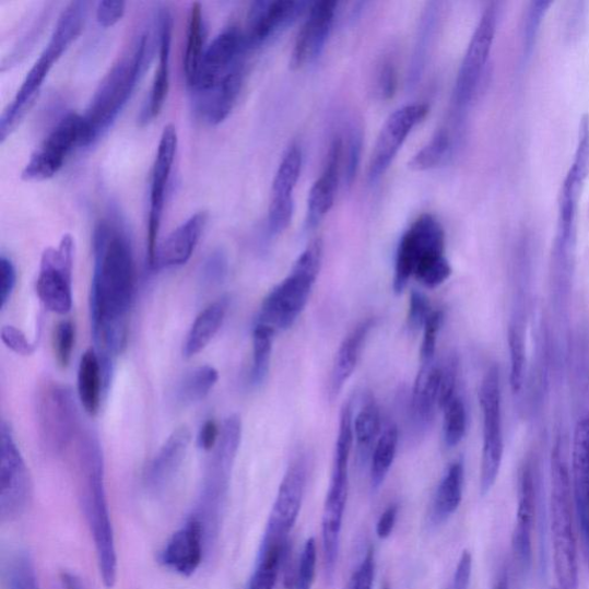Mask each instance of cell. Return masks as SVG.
<instances>
[{
  "mask_svg": "<svg viewBox=\"0 0 589 589\" xmlns=\"http://www.w3.org/2000/svg\"><path fill=\"white\" fill-rule=\"evenodd\" d=\"M2 569L5 589H39L34 561L26 551L10 552Z\"/></svg>",
  "mask_w": 589,
  "mask_h": 589,
  "instance_id": "74e56055",
  "label": "cell"
},
{
  "mask_svg": "<svg viewBox=\"0 0 589 589\" xmlns=\"http://www.w3.org/2000/svg\"><path fill=\"white\" fill-rule=\"evenodd\" d=\"M275 333L269 326L255 325L250 369V382L254 387H260L269 377Z\"/></svg>",
  "mask_w": 589,
  "mask_h": 589,
  "instance_id": "f35d334b",
  "label": "cell"
},
{
  "mask_svg": "<svg viewBox=\"0 0 589 589\" xmlns=\"http://www.w3.org/2000/svg\"><path fill=\"white\" fill-rule=\"evenodd\" d=\"M229 307L227 297L215 301L193 321L182 347L186 358L200 354L212 341L226 318Z\"/></svg>",
  "mask_w": 589,
  "mask_h": 589,
  "instance_id": "1f68e13d",
  "label": "cell"
},
{
  "mask_svg": "<svg viewBox=\"0 0 589 589\" xmlns=\"http://www.w3.org/2000/svg\"><path fill=\"white\" fill-rule=\"evenodd\" d=\"M178 150V132L174 125L165 126L157 155L151 172L150 210L148 220L146 255L151 270H156L160 233L165 207L166 189Z\"/></svg>",
  "mask_w": 589,
  "mask_h": 589,
  "instance_id": "4fadbf2b",
  "label": "cell"
},
{
  "mask_svg": "<svg viewBox=\"0 0 589 589\" xmlns=\"http://www.w3.org/2000/svg\"><path fill=\"white\" fill-rule=\"evenodd\" d=\"M105 388L101 358L95 349L86 351L80 361L78 374V396L82 408L90 416L99 412Z\"/></svg>",
  "mask_w": 589,
  "mask_h": 589,
  "instance_id": "d6a6232c",
  "label": "cell"
},
{
  "mask_svg": "<svg viewBox=\"0 0 589 589\" xmlns=\"http://www.w3.org/2000/svg\"><path fill=\"white\" fill-rule=\"evenodd\" d=\"M60 581L63 589H85L82 580L71 573H62Z\"/></svg>",
  "mask_w": 589,
  "mask_h": 589,
  "instance_id": "6125c7cd",
  "label": "cell"
},
{
  "mask_svg": "<svg viewBox=\"0 0 589 589\" xmlns=\"http://www.w3.org/2000/svg\"><path fill=\"white\" fill-rule=\"evenodd\" d=\"M245 75L246 67L239 68L214 90L195 95L198 113L208 123L220 125L228 118L244 89Z\"/></svg>",
  "mask_w": 589,
  "mask_h": 589,
  "instance_id": "f1b7e54d",
  "label": "cell"
},
{
  "mask_svg": "<svg viewBox=\"0 0 589 589\" xmlns=\"http://www.w3.org/2000/svg\"><path fill=\"white\" fill-rule=\"evenodd\" d=\"M452 150L450 130L441 128L432 140L409 163L414 170H429L443 166L449 158Z\"/></svg>",
  "mask_w": 589,
  "mask_h": 589,
  "instance_id": "b9f144b4",
  "label": "cell"
},
{
  "mask_svg": "<svg viewBox=\"0 0 589 589\" xmlns=\"http://www.w3.org/2000/svg\"><path fill=\"white\" fill-rule=\"evenodd\" d=\"M190 441L191 433L186 426L177 428L168 436L146 469L145 484L149 490L160 492L172 482L182 467Z\"/></svg>",
  "mask_w": 589,
  "mask_h": 589,
  "instance_id": "cb8c5ba5",
  "label": "cell"
},
{
  "mask_svg": "<svg viewBox=\"0 0 589 589\" xmlns=\"http://www.w3.org/2000/svg\"><path fill=\"white\" fill-rule=\"evenodd\" d=\"M173 35V17L167 9H163L158 16V67L143 113V122L157 118L163 110L169 92L170 50Z\"/></svg>",
  "mask_w": 589,
  "mask_h": 589,
  "instance_id": "4316f807",
  "label": "cell"
},
{
  "mask_svg": "<svg viewBox=\"0 0 589 589\" xmlns=\"http://www.w3.org/2000/svg\"><path fill=\"white\" fill-rule=\"evenodd\" d=\"M441 362L421 364L412 388L411 417L421 428H427L440 410Z\"/></svg>",
  "mask_w": 589,
  "mask_h": 589,
  "instance_id": "484cf974",
  "label": "cell"
},
{
  "mask_svg": "<svg viewBox=\"0 0 589 589\" xmlns=\"http://www.w3.org/2000/svg\"><path fill=\"white\" fill-rule=\"evenodd\" d=\"M0 338L13 353L20 356H31L37 347L36 342L30 341L27 335L14 326H4Z\"/></svg>",
  "mask_w": 589,
  "mask_h": 589,
  "instance_id": "db71d44e",
  "label": "cell"
},
{
  "mask_svg": "<svg viewBox=\"0 0 589 589\" xmlns=\"http://www.w3.org/2000/svg\"><path fill=\"white\" fill-rule=\"evenodd\" d=\"M126 13V3L123 2H101L97 5L96 17L102 27L110 28L116 26Z\"/></svg>",
  "mask_w": 589,
  "mask_h": 589,
  "instance_id": "6f0895ef",
  "label": "cell"
},
{
  "mask_svg": "<svg viewBox=\"0 0 589 589\" xmlns=\"http://www.w3.org/2000/svg\"><path fill=\"white\" fill-rule=\"evenodd\" d=\"M510 353V385L514 392L522 387L523 367H526V341L518 323H511L508 333Z\"/></svg>",
  "mask_w": 589,
  "mask_h": 589,
  "instance_id": "ee69618b",
  "label": "cell"
},
{
  "mask_svg": "<svg viewBox=\"0 0 589 589\" xmlns=\"http://www.w3.org/2000/svg\"><path fill=\"white\" fill-rule=\"evenodd\" d=\"M311 464L308 452H299L294 457L280 484L266 533L290 537L299 516Z\"/></svg>",
  "mask_w": 589,
  "mask_h": 589,
  "instance_id": "9a60e30c",
  "label": "cell"
},
{
  "mask_svg": "<svg viewBox=\"0 0 589 589\" xmlns=\"http://www.w3.org/2000/svg\"><path fill=\"white\" fill-rule=\"evenodd\" d=\"M37 422L43 445L56 455L67 451L81 434L79 410L73 390L57 381L38 392Z\"/></svg>",
  "mask_w": 589,
  "mask_h": 589,
  "instance_id": "ba28073f",
  "label": "cell"
},
{
  "mask_svg": "<svg viewBox=\"0 0 589 589\" xmlns=\"http://www.w3.org/2000/svg\"><path fill=\"white\" fill-rule=\"evenodd\" d=\"M208 223L204 211L192 214L174 229L160 246L156 269L178 268L188 263Z\"/></svg>",
  "mask_w": 589,
  "mask_h": 589,
  "instance_id": "d4e9b609",
  "label": "cell"
},
{
  "mask_svg": "<svg viewBox=\"0 0 589 589\" xmlns=\"http://www.w3.org/2000/svg\"><path fill=\"white\" fill-rule=\"evenodd\" d=\"M573 478L559 445L552 453L551 533L554 573L558 589H579Z\"/></svg>",
  "mask_w": 589,
  "mask_h": 589,
  "instance_id": "277c9868",
  "label": "cell"
},
{
  "mask_svg": "<svg viewBox=\"0 0 589 589\" xmlns=\"http://www.w3.org/2000/svg\"><path fill=\"white\" fill-rule=\"evenodd\" d=\"M32 499V482L11 426H0V519L12 522L23 516Z\"/></svg>",
  "mask_w": 589,
  "mask_h": 589,
  "instance_id": "8fae6325",
  "label": "cell"
},
{
  "mask_svg": "<svg viewBox=\"0 0 589 589\" xmlns=\"http://www.w3.org/2000/svg\"><path fill=\"white\" fill-rule=\"evenodd\" d=\"M75 344V326L63 320L57 326L55 333V355L60 367L70 366Z\"/></svg>",
  "mask_w": 589,
  "mask_h": 589,
  "instance_id": "c3c4849f",
  "label": "cell"
},
{
  "mask_svg": "<svg viewBox=\"0 0 589 589\" xmlns=\"http://www.w3.org/2000/svg\"><path fill=\"white\" fill-rule=\"evenodd\" d=\"M242 440L243 421L237 414H232L222 427L208 468L202 497L208 507L220 504L225 494Z\"/></svg>",
  "mask_w": 589,
  "mask_h": 589,
  "instance_id": "d6986e66",
  "label": "cell"
},
{
  "mask_svg": "<svg viewBox=\"0 0 589 589\" xmlns=\"http://www.w3.org/2000/svg\"><path fill=\"white\" fill-rule=\"evenodd\" d=\"M375 572V551L369 549L345 589H374Z\"/></svg>",
  "mask_w": 589,
  "mask_h": 589,
  "instance_id": "11a10c76",
  "label": "cell"
},
{
  "mask_svg": "<svg viewBox=\"0 0 589 589\" xmlns=\"http://www.w3.org/2000/svg\"><path fill=\"white\" fill-rule=\"evenodd\" d=\"M207 48V26L203 8L200 3H193L189 15L187 46L184 59L185 75L189 89L196 78H198Z\"/></svg>",
  "mask_w": 589,
  "mask_h": 589,
  "instance_id": "d590c367",
  "label": "cell"
},
{
  "mask_svg": "<svg viewBox=\"0 0 589 589\" xmlns=\"http://www.w3.org/2000/svg\"><path fill=\"white\" fill-rule=\"evenodd\" d=\"M494 589H509L508 582L506 581V579H502L498 581Z\"/></svg>",
  "mask_w": 589,
  "mask_h": 589,
  "instance_id": "e7e4bbea",
  "label": "cell"
},
{
  "mask_svg": "<svg viewBox=\"0 0 589 589\" xmlns=\"http://www.w3.org/2000/svg\"><path fill=\"white\" fill-rule=\"evenodd\" d=\"M428 114L425 104L407 105L390 115L378 136L368 166V181L377 184L394 162L414 127Z\"/></svg>",
  "mask_w": 589,
  "mask_h": 589,
  "instance_id": "2e32d148",
  "label": "cell"
},
{
  "mask_svg": "<svg viewBox=\"0 0 589 589\" xmlns=\"http://www.w3.org/2000/svg\"><path fill=\"white\" fill-rule=\"evenodd\" d=\"M535 520V483L532 468L523 466L519 474L516 521L511 537L515 563L520 572H528L533 555Z\"/></svg>",
  "mask_w": 589,
  "mask_h": 589,
  "instance_id": "7402d4cb",
  "label": "cell"
},
{
  "mask_svg": "<svg viewBox=\"0 0 589 589\" xmlns=\"http://www.w3.org/2000/svg\"><path fill=\"white\" fill-rule=\"evenodd\" d=\"M317 569V543L310 538L304 544L299 558L297 573L294 579V589H313Z\"/></svg>",
  "mask_w": 589,
  "mask_h": 589,
  "instance_id": "bcb514c9",
  "label": "cell"
},
{
  "mask_svg": "<svg viewBox=\"0 0 589 589\" xmlns=\"http://www.w3.org/2000/svg\"><path fill=\"white\" fill-rule=\"evenodd\" d=\"M446 257V234L441 223L425 213L412 223L401 238L392 290L402 294L414 278L428 290L438 288L451 275Z\"/></svg>",
  "mask_w": 589,
  "mask_h": 589,
  "instance_id": "3957f363",
  "label": "cell"
},
{
  "mask_svg": "<svg viewBox=\"0 0 589 589\" xmlns=\"http://www.w3.org/2000/svg\"><path fill=\"white\" fill-rule=\"evenodd\" d=\"M288 555V538L264 532L247 589H274Z\"/></svg>",
  "mask_w": 589,
  "mask_h": 589,
  "instance_id": "f546056e",
  "label": "cell"
},
{
  "mask_svg": "<svg viewBox=\"0 0 589 589\" xmlns=\"http://www.w3.org/2000/svg\"><path fill=\"white\" fill-rule=\"evenodd\" d=\"M495 27V11L490 8L480 20L457 75L453 90L456 113L462 111L474 96L491 52Z\"/></svg>",
  "mask_w": 589,
  "mask_h": 589,
  "instance_id": "e0dca14e",
  "label": "cell"
},
{
  "mask_svg": "<svg viewBox=\"0 0 589 589\" xmlns=\"http://www.w3.org/2000/svg\"><path fill=\"white\" fill-rule=\"evenodd\" d=\"M399 441L400 433L396 424H388L384 427L373 456H370V486L375 491L381 487L396 461Z\"/></svg>",
  "mask_w": 589,
  "mask_h": 589,
  "instance_id": "8d00e7d4",
  "label": "cell"
},
{
  "mask_svg": "<svg viewBox=\"0 0 589 589\" xmlns=\"http://www.w3.org/2000/svg\"><path fill=\"white\" fill-rule=\"evenodd\" d=\"M376 93L382 101L396 96L399 86L398 63L394 57L386 56L376 72Z\"/></svg>",
  "mask_w": 589,
  "mask_h": 589,
  "instance_id": "7dc6e473",
  "label": "cell"
},
{
  "mask_svg": "<svg viewBox=\"0 0 589 589\" xmlns=\"http://www.w3.org/2000/svg\"><path fill=\"white\" fill-rule=\"evenodd\" d=\"M473 559L469 551H464L458 561L449 589H469L472 576Z\"/></svg>",
  "mask_w": 589,
  "mask_h": 589,
  "instance_id": "680465c9",
  "label": "cell"
},
{
  "mask_svg": "<svg viewBox=\"0 0 589 589\" xmlns=\"http://www.w3.org/2000/svg\"><path fill=\"white\" fill-rule=\"evenodd\" d=\"M445 319L443 310H433L424 326V337L421 347V364H427L435 361L436 342Z\"/></svg>",
  "mask_w": 589,
  "mask_h": 589,
  "instance_id": "816d5d0a",
  "label": "cell"
},
{
  "mask_svg": "<svg viewBox=\"0 0 589 589\" xmlns=\"http://www.w3.org/2000/svg\"><path fill=\"white\" fill-rule=\"evenodd\" d=\"M136 276L133 250L127 237L111 225L101 223L94 233L91 318L105 389L110 385L114 363L127 343Z\"/></svg>",
  "mask_w": 589,
  "mask_h": 589,
  "instance_id": "6da1fadb",
  "label": "cell"
},
{
  "mask_svg": "<svg viewBox=\"0 0 589 589\" xmlns=\"http://www.w3.org/2000/svg\"><path fill=\"white\" fill-rule=\"evenodd\" d=\"M479 402L483 412V452L480 466V492L487 495L494 487L502 460L505 443L502 426V397L498 368L492 366L480 386Z\"/></svg>",
  "mask_w": 589,
  "mask_h": 589,
  "instance_id": "30bf717a",
  "label": "cell"
},
{
  "mask_svg": "<svg viewBox=\"0 0 589 589\" xmlns=\"http://www.w3.org/2000/svg\"><path fill=\"white\" fill-rule=\"evenodd\" d=\"M463 487L464 464L462 461H455L444 475L433 500L432 521L434 526H440L460 508Z\"/></svg>",
  "mask_w": 589,
  "mask_h": 589,
  "instance_id": "836d02e7",
  "label": "cell"
},
{
  "mask_svg": "<svg viewBox=\"0 0 589 589\" xmlns=\"http://www.w3.org/2000/svg\"><path fill=\"white\" fill-rule=\"evenodd\" d=\"M220 380V374L211 365L193 368L180 381L177 400L182 405H191L203 401Z\"/></svg>",
  "mask_w": 589,
  "mask_h": 589,
  "instance_id": "ab89813d",
  "label": "cell"
},
{
  "mask_svg": "<svg viewBox=\"0 0 589 589\" xmlns=\"http://www.w3.org/2000/svg\"><path fill=\"white\" fill-rule=\"evenodd\" d=\"M344 169V141L337 136L327 152L321 176L314 184L308 198L307 226L316 228L332 210Z\"/></svg>",
  "mask_w": 589,
  "mask_h": 589,
  "instance_id": "603a6c76",
  "label": "cell"
},
{
  "mask_svg": "<svg viewBox=\"0 0 589 589\" xmlns=\"http://www.w3.org/2000/svg\"><path fill=\"white\" fill-rule=\"evenodd\" d=\"M398 515V505H391L382 513L377 522V535L379 539L385 540L394 531Z\"/></svg>",
  "mask_w": 589,
  "mask_h": 589,
  "instance_id": "94428289",
  "label": "cell"
},
{
  "mask_svg": "<svg viewBox=\"0 0 589 589\" xmlns=\"http://www.w3.org/2000/svg\"><path fill=\"white\" fill-rule=\"evenodd\" d=\"M443 440L446 448L460 445L467 432L468 416L463 400L455 397L443 410Z\"/></svg>",
  "mask_w": 589,
  "mask_h": 589,
  "instance_id": "7bdbcfd3",
  "label": "cell"
},
{
  "mask_svg": "<svg viewBox=\"0 0 589 589\" xmlns=\"http://www.w3.org/2000/svg\"><path fill=\"white\" fill-rule=\"evenodd\" d=\"M573 487L575 506L581 522L589 514V414L576 427Z\"/></svg>",
  "mask_w": 589,
  "mask_h": 589,
  "instance_id": "4dcf8cb0",
  "label": "cell"
},
{
  "mask_svg": "<svg viewBox=\"0 0 589 589\" xmlns=\"http://www.w3.org/2000/svg\"><path fill=\"white\" fill-rule=\"evenodd\" d=\"M151 56L149 34H143L137 45L123 55L105 75L83 115L89 128L91 144L117 119L132 96Z\"/></svg>",
  "mask_w": 589,
  "mask_h": 589,
  "instance_id": "8992f818",
  "label": "cell"
},
{
  "mask_svg": "<svg viewBox=\"0 0 589 589\" xmlns=\"http://www.w3.org/2000/svg\"><path fill=\"white\" fill-rule=\"evenodd\" d=\"M86 12H89V4L85 2H72L61 12L46 49L42 51L12 103L0 118V142L4 143L30 113L55 64L81 35Z\"/></svg>",
  "mask_w": 589,
  "mask_h": 589,
  "instance_id": "5b68a950",
  "label": "cell"
},
{
  "mask_svg": "<svg viewBox=\"0 0 589 589\" xmlns=\"http://www.w3.org/2000/svg\"><path fill=\"white\" fill-rule=\"evenodd\" d=\"M16 286V269L7 256L0 257V308L4 309Z\"/></svg>",
  "mask_w": 589,
  "mask_h": 589,
  "instance_id": "9f6ffc18",
  "label": "cell"
},
{
  "mask_svg": "<svg viewBox=\"0 0 589 589\" xmlns=\"http://www.w3.org/2000/svg\"><path fill=\"white\" fill-rule=\"evenodd\" d=\"M337 10L338 3L333 0H322V2L311 4L295 40L291 57L292 70L297 71L308 67L321 55L332 33Z\"/></svg>",
  "mask_w": 589,
  "mask_h": 589,
  "instance_id": "ffe728a7",
  "label": "cell"
},
{
  "mask_svg": "<svg viewBox=\"0 0 589 589\" xmlns=\"http://www.w3.org/2000/svg\"><path fill=\"white\" fill-rule=\"evenodd\" d=\"M354 443L360 461L365 464L370 460L375 446L382 432L381 411L373 397H368L354 416Z\"/></svg>",
  "mask_w": 589,
  "mask_h": 589,
  "instance_id": "e575fe53",
  "label": "cell"
},
{
  "mask_svg": "<svg viewBox=\"0 0 589 589\" xmlns=\"http://www.w3.org/2000/svg\"><path fill=\"white\" fill-rule=\"evenodd\" d=\"M248 54L244 31L235 26L227 28L207 48L198 78L190 90L195 95L214 90L233 72L246 67Z\"/></svg>",
  "mask_w": 589,
  "mask_h": 589,
  "instance_id": "5bb4252c",
  "label": "cell"
},
{
  "mask_svg": "<svg viewBox=\"0 0 589 589\" xmlns=\"http://www.w3.org/2000/svg\"><path fill=\"white\" fill-rule=\"evenodd\" d=\"M228 274V260L224 252H213L202 268V282L205 287L222 285Z\"/></svg>",
  "mask_w": 589,
  "mask_h": 589,
  "instance_id": "f5cc1de1",
  "label": "cell"
},
{
  "mask_svg": "<svg viewBox=\"0 0 589 589\" xmlns=\"http://www.w3.org/2000/svg\"><path fill=\"white\" fill-rule=\"evenodd\" d=\"M205 526L200 517H192L174 533L161 553V563L168 570L190 577L203 561Z\"/></svg>",
  "mask_w": 589,
  "mask_h": 589,
  "instance_id": "44dd1931",
  "label": "cell"
},
{
  "mask_svg": "<svg viewBox=\"0 0 589 589\" xmlns=\"http://www.w3.org/2000/svg\"><path fill=\"white\" fill-rule=\"evenodd\" d=\"M91 145L89 128L83 116L70 114L62 118L51 133L33 152L21 178L27 182L52 179L76 148Z\"/></svg>",
  "mask_w": 589,
  "mask_h": 589,
  "instance_id": "9c48e42d",
  "label": "cell"
},
{
  "mask_svg": "<svg viewBox=\"0 0 589 589\" xmlns=\"http://www.w3.org/2000/svg\"><path fill=\"white\" fill-rule=\"evenodd\" d=\"M76 456L83 510L94 539L99 574L105 587L113 588L118 573L116 539L105 488L103 450L94 433L80 434Z\"/></svg>",
  "mask_w": 589,
  "mask_h": 589,
  "instance_id": "7a4b0ae2",
  "label": "cell"
},
{
  "mask_svg": "<svg viewBox=\"0 0 589 589\" xmlns=\"http://www.w3.org/2000/svg\"><path fill=\"white\" fill-rule=\"evenodd\" d=\"M580 527L582 529V532L587 540L588 551H589V515L587 518L580 523Z\"/></svg>",
  "mask_w": 589,
  "mask_h": 589,
  "instance_id": "be15d7a7",
  "label": "cell"
},
{
  "mask_svg": "<svg viewBox=\"0 0 589 589\" xmlns=\"http://www.w3.org/2000/svg\"><path fill=\"white\" fill-rule=\"evenodd\" d=\"M311 4L295 0H261L251 5L245 33L249 52L267 45L290 27Z\"/></svg>",
  "mask_w": 589,
  "mask_h": 589,
  "instance_id": "ac0fdd59",
  "label": "cell"
},
{
  "mask_svg": "<svg viewBox=\"0 0 589 589\" xmlns=\"http://www.w3.org/2000/svg\"><path fill=\"white\" fill-rule=\"evenodd\" d=\"M303 165L302 150L298 144H292L275 173L272 186V198L293 199L294 190L301 177Z\"/></svg>",
  "mask_w": 589,
  "mask_h": 589,
  "instance_id": "60d3db41",
  "label": "cell"
},
{
  "mask_svg": "<svg viewBox=\"0 0 589 589\" xmlns=\"http://www.w3.org/2000/svg\"><path fill=\"white\" fill-rule=\"evenodd\" d=\"M375 318L361 321L342 341L335 356L330 379V398L335 400L349 379L355 373L363 349L370 331L375 329Z\"/></svg>",
  "mask_w": 589,
  "mask_h": 589,
  "instance_id": "83f0119b",
  "label": "cell"
},
{
  "mask_svg": "<svg viewBox=\"0 0 589 589\" xmlns=\"http://www.w3.org/2000/svg\"><path fill=\"white\" fill-rule=\"evenodd\" d=\"M294 198H272L268 215V228L272 236L282 234L291 226L294 215Z\"/></svg>",
  "mask_w": 589,
  "mask_h": 589,
  "instance_id": "681fc988",
  "label": "cell"
},
{
  "mask_svg": "<svg viewBox=\"0 0 589 589\" xmlns=\"http://www.w3.org/2000/svg\"><path fill=\"white\" fill-rule=\"evenodd\" d=\"M344 141V138H343ZM363 146L362 130L357 125L349 127L344 142V181L352 186L357 174Z\"/></svg>",
  "mask_w": 589,
  "mask_h": 589,
  "instance_id": "f6af8a7d",
  "label": "cell"
},
{
  "mask_svg": "<svg viewBox=\"0 0 589 589\" xmlns=\"http://www.w3.org/2000/svg\"><path fill=\"white\" fill-rule=\"evenodd\" d=\"M74 239L63 235L57 248L42 255L36 293L45 307L59 316H67L73 307Z\"/></svg>",
  "mask_w": 589,
  "mask_h": 589,
  "instance_id": "7c38bea8",
  "label": "cell"
},
{
  "mask_svg": "<svg viewBox=\"0 0 589 589\" xmlns=\"http://www.w3.org/2000/svg\"><path fill=\"white\" fill-rule=\"evenodd\" d=\"M433 313L429 299L420 291L413 290L409 301L407 326L410 333L414 334L424 330V326Z\"/></svg>",
  "mask_w": 589,
  "mask_h": 589,
  "instance_id": "f907efd6",
  "label": "cell"
},
{
  "mask_svg": "<svg viewBox=\"0 0 589 589\" xmlns=\"http://www.w3.org/2000/svg\"><path fill=\"white\" fill-rule=\"evenodd\" d=\"M222 429L213 420L207 421L199 434V446L205 451H213L220 441Z\"/></svg>",
  "mask_w": 589,
  "mask_h": 589,
  "instance_id": "91938a15",
  "label": "cell"
},
{
  "mask_svg": "<svg viewBox=\"0 0 589 589\" xmlns=\"http://www.w3.org/2000/svg\"><path fill=\"white\" fill-rule=\"evenodd\" d=\"M323 244L316 238L301 254L285 280L279 283L261 303L256 323L271 327L275 332L287 331L309 302L319 276Z\"/></svg>",
  "mask_w": 589,
  "mask_h": 589,
  "instance_id": "52a82bcc",
  "label": "cell"
}]
</instances>
